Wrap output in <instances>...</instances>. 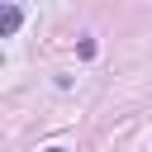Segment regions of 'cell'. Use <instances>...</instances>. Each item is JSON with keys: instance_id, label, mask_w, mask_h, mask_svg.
Wrapping results in <instances>:
<instances>
[{"instance_id": "1", "label": "cell", "mask_w": 152, "mask_h": 152, "mask_svg": "<svg viewBox=\"0 0 152 152\" xmlns=\"http://www.w3.org/2000/svg\"><path fill=\"white\" fill-rule=\"evenodd\" d=\"M19 24H24V10L19 5H0V38H10Z\"/></svg>"}, {"instance_id": "2", "label": "cell", "mask_w": 152, "mask_h": 152, "mask_svg": "<svg viewBox=\"0 0 152 152\" xmlns=\"http://www.w3.org/2000/svg\"><path fill=\"white\" fill-rule=\"evenodd\" d=\"M48 152H62V147H48Z\"/></svg>"}]
</instances>
